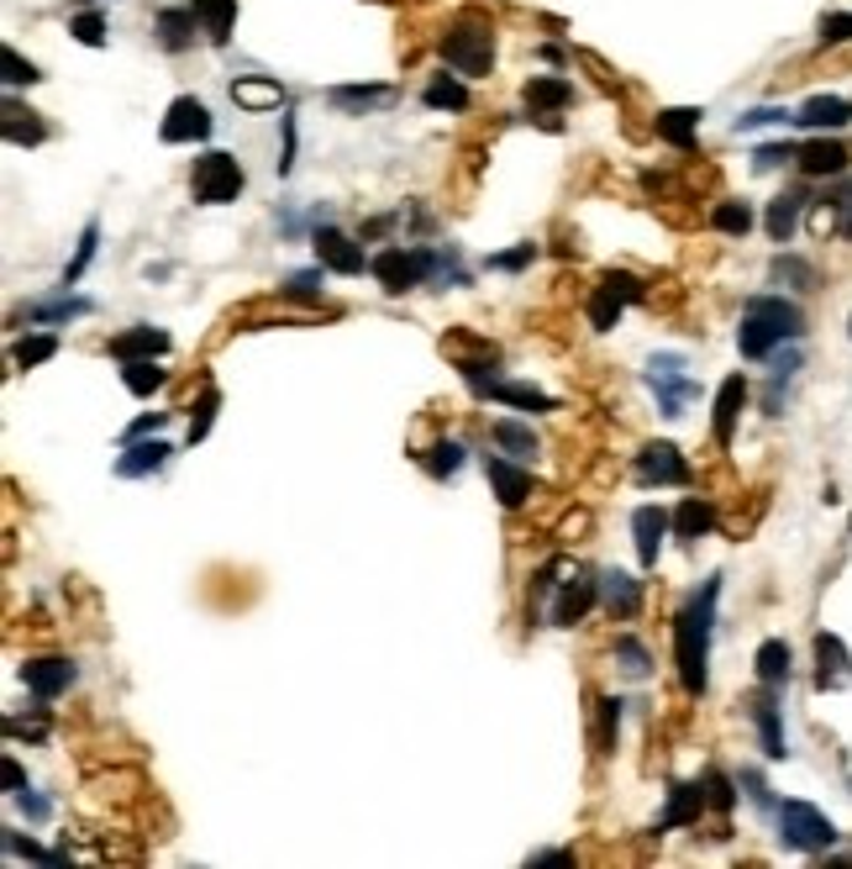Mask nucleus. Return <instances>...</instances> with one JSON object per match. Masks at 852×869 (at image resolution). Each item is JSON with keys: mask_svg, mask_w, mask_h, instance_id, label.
Segmentation results:
<instances>
[{"mask_svg": "<svg viewBox=\"0 0 852 869\" xmlns=\"http://www.w3.org/2000/svg\"><path fill=\"white\" fill-rule=\"evenodd\" d=\"M605 285L621 295V301H647V290H642L637 274H626V269H615V274H605Z\"/></svg>", "mask_w": 852, "mask_h": 869, "instance_id": "obj_56", "label": "nucleus"}, {"mask_svg": "<svg viewBox=\"0 0 852 869\" xmlns=\"http://www.w3.org/2000/svg\"><path fill=\"white\" fill-rule=\"evenodd\" d=\"M774 121H795V111H784V106H757L747 117H736V132H753V127H774Z\"/></svg>", "mask_w": 852, "mask_h": 869, "instance_id": "obj_51", "label": "nucleus"}, {"mask_svg": "<svg viewBox=\"0 0 852 869\" xmlns=\"http://www.w3.org/2000/svg\"><path fill=\"white\" fill-rule=\"evenodd\" d=\"M768 274H774L779 285H795V290H810V280H816V269L805 264V259H789V253H779Z\"/></svg>", "mask_w": 852, "mask_h": 869, "instance_id": "obj_45", "label": "nucleus"}, {"mask_svg": "<svg viewBox=\"0 0 852 869\" xmlns=\"http://www.w3.org/2000/svg\"><path fill=\"white\" fill-rule=\"evenodd\" d=\"M621 306H626V301H621V295H615V290L600 280V285H594V295H590V327H594V333H611L615 322H621Z\"/></svg>", "mask_w": 852, "mask_h": 869, "instance_id": "obj_38", "label": "nucleus"}, {"mask_svg": "<svg viewBox=\"0 0 852 869\" xmlns=\"http://www.w3.org/2000/svg\"><path fill=\"white\" fill-rule=\"evenodd\" d=\"M600 601V579H590V575H574L568 579H558L553 585V611H547V622L553 628H574V622H585L590 617V606Z\"/></svg>", "mask_w": 852, "mask_h": 869, "instance_id": "obj_7", "label": "nucleus"}, {"mask_svg": "<svg viewBox=\"0 0 852 869\" xmlns=\"http://www.w3.org/2000/svg\"><path fill=\"white\" fill-rule=\"evenodd\" d=\"M195 11H179V6H174V11H159V43H164L168 53H185L189 43H195Z\"/></svg>", "mask_w": 852, "mask_h": 869, "instance_id": "obj_30", "label": "nucleus"}, {"mask_svg": "<svg viewBox=\"0 0 852 869\" xmlns=\"http://www.w3.org/2000/svg\"><path fill=\"white\" fill-rule=\"evenodd\" d=\"M710 227L727 232V238H747L753 232V206L747 200H716L710 206Z\"/></svg>", "mask_w": 852, "mask_h": 869, "instance_id": "obj_32", "label": "nucleus"}, {"mask_svg": "<svg viewBox=\"0 0 852 869\" xmlns=\"http://www.w3.org/2000/svg\"><path fill=\"white\" fill-rule=\"evenodd\" d=\"M837 232H842V238L852 242V206H848V211H842V217H837Z\"/></svg>", "mask_w": 852, "mask_h": 869, "instance_id": "obj_62", "label": "nucleus"}, {"mask_svg": "<svg viewBox=\"0 0 852 869\" xmlns=\"http://www.w3.org/2000/svg\"><path fill=\"white\" fill-rule=\"evenodd\" d=\"M568 100H574V85L558 79V74H537V79L526 85V106H532V111H564Z\"/></svg>", "mask_w": 852, "mask_h": 869, "instance_id": "obj_29", "label": "nucleus"}, {"mask_svg": "<svg viewBox=\"0 0 852 869\" xmlns=\"http://www.w3.org/2000/svg\"><path fill=\"white\" fill-rule=\"evenodd\" d=\"M658 138L668 148H679V153H689L695 148V132H700V111L695 106H674V111H658Z\"/></svg>", "mask_w": 852, "mask_h": 869, "instance_id": "obj_25", "label": "nucleus"}, {"mask_svg": "<svg viewBox=\"0 0 852 869\" xmlns=\"http://www.w3.org/2000/svg\"><path fill=\"white\" fill-rule=\"evenodd\" d=\"M716 596H721V579L710 575L700 585V596L674 617V659H679V680H685L689 696H706V659H710V628H716Z\"/></svg>", "mask_w": 852, "mask_h": 869, "instance_id": "obj_1", "label": "nucleus"}, {"mask_svg": "<svg viewBox=\"0 0 852 869\" xmlns=\"http://www.w3.org/2000/svg\"><path fill=\"white\" fill-rule=\"evenodd\" d=\"M95 242H100V227H85V232H79V253H74L69 264H64V290L74 285V280H79V274H85V269H90V259H95Z\"/></svg>", "mask_w": 852, "mask_h": 869, "instance_id": "obj_46", "label": "nucleus"}, {"mask_svg": "<svg viewBox=\"0 0 852 869\" xmlns=\"http://www.w3.org/2000/svg\"><path fill=\"white\" fill-rule=\"evenodd\" d=\"M700 785H706V801L716 806V812H732L736 791H732V780H727V774H721V770H706V780H700Z\"/></svg>", "mask_w": 852, "mask_h": 869, "instance_id": "obj_50", "label": "nucleus"}, {"mask_svg": "<svg viewBox=\"0 0 852 869\" xmlns=\"http://www.w3.org/2000/svg\"><path fill=\"white\" fill-rule=\"evenodd\" d=\"M821 43H852V11H827L821 17Z\"/></svg>", "mask_w": 852, "mask_h": 869, "instance_id": "obj_52", "label": "nucleus"}, {"mask_svg": "<svg viewBox=\"0 0 852 869\" xmlns=\"http://www.w3.org/2000/svg\"><path fill=\"white\" fill-rule=\"evenodd\" d=\"M164 422H168V411H153V416H138V422L127 427V437H148V433H159Z\"/></svg>", "mask_w": 852, "mask_h": 869, "instance_id": "obj_58", "label": "nucleus"}, {"mask_svg": "<svg viewBox=\"0 0 852 869\" xmlns=\"http://www.w3.org/2000/svg\"><path fill=\"white\" fill-rule=\"evenodd\" d=\"M795 164H800L805 180H837V174L848 170V148L837 143V138H816V143H805L795 153Z\"/></svg>", "mask_w": 852, "mask_h": 869, "instance_id": "obj_19", "label": "nucleus"}, {"mask_svg": "<svg viewBox=\"0 0 852 869\" xmlns=\"http://www.w3.org/2000/svg\"><path fill=\"white\" fill-rule=\"evenodd\" d=\"M479 395H490V401H505V406H521V411H553L558 401L543 395L537 385H516V380H484V385H473Z\"/></svg>", "mask_w": 852, "mask_h": 869, "instance_id": "obj_24", "label": "nucleus"}, {"mask_svg": "<svg viewBox=\"0 0 852 869\" xmlns=\"http://www.w3.org/2000/svg\"><path fill=\"white\" fill-rule=\"evenodd\" d=\"M390 100V85H342V90H331V106H342V111H369V106H384Z\"/></svg>", "mask_w": 852, "mask_h": 869, "instance_id": "obj_39", "label": "nucleus"}, {"mask_svg": "<svg viewBox=\"0 0 852 869\" xmlns=\"http://www.w3.org/2000/svg\"><path fill=\"white\" fill-rule=\"evenodd\" d=\"M106 348H111V359H121V363L164 359V354H168V333H159V327H127V333H117Z\"/></svg>", "mask_w": 852, "mask_h": 869, "instance_id": "obj_20", "label": "nucleus"}, {"mask_svg": "<svg viewBox=\"0 0 852 869\" xmlns=\"http://www.w3.org/2000/svg\"><path fill=\"white\" fill-rule=\"evenodd\" d=\"M706 785H674L668 791V806H663L658 817V833H674V827H689V822H700V812H706Z\"/></svg>", "mask_w": 852, "mask_h": 869, "instance_id": "obj_21", "label": "nucleus"}, {"mask_svg": "<svg viewBox=\"0 0 852 869\" xmlns=\"http://www.w3.org/2000/svg\"><path fill=\"white\" fill-rule=\"evenodd\" d=\"M779 838L789 848H800V854H827L837 844V827H831L827 812H816L810 801H784L779 812Z\"/></svg>", "mask_w": 852, "mask_h": 869, "instance_id": "obj_5", "label": "nucleus"}, {"mask_svg": "<svg viewBox=\"0 0 852 869\" xmlns=\"http://www.w3.org/2000/svg\"><path fill=\"white\" fill-rule=\"evenodd\" d=\"M422 100L432 111H469V90H463L458 79H432L422 90Z\"/></svg>", "mask_w": 852, "mask_h": 869, "instance_id": "obj_40", "label": "nucleus"}, {"mask_svg": "<svg viewBox=\"0 0 852 869\" xmlns=\"http://www.w3.org/2000/svg\"><path fill=\"white\" fill-rule=\"evenodd\" d=\"M852 121V100L848 96H810L795 111V127L805 132H837V127H848Z\"/></svg>", "mask_w": 852, "mask_h": 869, "instance_id": "obj_18", "label": "nucleus"}, {"mask_svg": "<svg viewBox=\"0 0 852 869\" xmlns=\"http://www.w3.org/2000/svg\"><path fill=\"white\" fill-rule=\"evenodd\" d=\"M816 685H821V691L852 685V653L837 632H821V638H816Z\"/></svg>", "mask_w": 852, "mask_h": 869, "instance_id": "obj_15", "label": "nucleus"}, {"mask_svg": "<svg viewBox=\"0 0 852 869\" xmlns=\"http://www.w3.org/2000/svg\"><path fill=\"white\" fill-rule=\"evenodd\" d=\"M22 680L37 700H58L74 685V664L69 659H58V653H43V659H26L22 664Z\"/></svg>", "mask_w": 852, "mask_h": 869, "instance_id": "obj_13", "label": "nucleus"}, {"mask_svg": "<svg viewBox=\"0 0 852 869\" xmlns=\"http://www.w3.org/2000/svg\"><path fill=\"white\" fill-rule=\"evenodd\" d=\"M805 206H810V195H805V191H784L779 200L768 206V217H763L768 238H774V242H789V238H795V227H800Z\"/></svg>", "mask_w": 852, "mask_h": 869, "instance_id": "obj_23", "label": "nucleus"}, {"mask_svg": "<svg viewBox=\"0 0 852 869\" xmlns=\"http://www.w3.org/2000/svg\"><path fill=\"white\" fill-rule=\"evenodd\" d=\"M710 528H716V507L700 501V496H685V507L674 511V532L679 537H706Z\"/></svg>", "mask_w": 852, "mask_h": 869, "instance_id": "obj_33", "label": "nucleus"}, {"mask_svg": "<svg viewBox=\"0 0 852 869\" xmlns=\"http://www.w3.org/2000/svg\"><path fill=\"white\" fill-rule=\"evenodd\" d=\"M95 306L90 301H43V306H26L22 322H32V327H64V322H74V316H90Z\"/></svg>", "mask_w": 852, "mask_h": 869, "instance_id": "obj_31", "label": "nucleus"}, {"mask_svg": "<svg viewBox=\"0 0 852 869\" xmlns=\"http://www.w3.org/2000/svg\"><path fill=\"white\" fill-rule=\"evenodd\" d=\"M189 11H195V22H200V32H206L211 43H227V37H232L237 0H189Z\"/></svg>", "mask_w": 852, "mask_h": 869, "instance_id": "obj_27", "label": "nucleus"}, {"mask_svg": "<svg viewBox=\"0 0 852 869\" xmlns=\"http://www.w3.org/2000/svg\"><path fill=\"white\" fill-rule=\"evenodd\" d=\"M0 64H6V85H11V90H17V85H32V79H37V69H32V64H22V53H17V48H6V53H0Z\"/></svg>", "mask_w": 852, "mask_h": 869, "instance_id": "obj_55", "label": "nucleus"}, {"mask_svg": "<svg viewBox=\"0 0 852 869\" xmlns=\"http://www.w3.org/2000/svg\"><path fill=\"white\" fill-rule=\"evenodd\" d=\"M164 369L153 359H132V363H121V385L132 390V395H153V390H164Z\"/></svg>", "mask_w": 852, "mask_h": 869, "instance_id": "obj_36", "label": "nucleus"}, {"mask_svg": "<svg viewBox=\"0 0 852 869\" xmlns=\"http://www.w3.org/2000/svg\"><path fill=\"white\" fill-rule=\"evenodd\" d=\"M69 32L85 48H100V43H106V17H100V11H79V17H69Z\"/></svg>", "mask_w": 852, "mask_h": 869, "instance_id": "obj_47", "label": "nucleus"}, {"mask_svg": "<svg viewBox=\"0 0 852 869\" xmlns=\"http://www.w3.org/2000/svg\"><path fill=\"white\" fill-rule=\"evenodd\" d=\"M0 774H6V791H11V796H17V791H26V774H22V764H17V759H6V764H0Z\"/></svg>", "mask_w": 852, "mask_h": 869, "instance_id": "obj_59", "label": "nucleus"}, {"mask_svg": "<svg viewBox=\"0 0 852 869\" xmlns=\"http://www.w3.org/2000/svg\"><path fill=\"white\" fill-rule=\"evenodd\" d=\"M532 259H537V242H516L511 253H495V259H490V269H505V274H516V269H526Z\"/></svg>", "mask_w": 852, "mask_h": 869, "instance_id": "obj_54", "label": "nucleus"}, {"mask_svg": "<svg viewBox=\"0 0 852 869\" xmlns=\"http://www.w3.org/2000/svg\"><path fill=\"white\" fill-rule=\"evenodd\" d=\"M615 664H621V670H626L632 680H647V675H653V653L642 649L637 638H615Z\"/></svg>", "mask_w": 852, "mask_h": 869, "instance_id": "obj_44", "label": "nucleus"}, {"mask_svg": "<svg viewBox=\"0 0 852 869\" xmlns=\"http://www.w3.org/2000/svg\"><path fill=\"white\" fill-rule=\"evenodd\" d=\"M216 406H221V390H206V395H200V406H195V416H189V443H200V437L211 433Z\"/></svg>", "mask_w": 852, "mask_h": 869, "instance_id": "obj_49", "label": "nucleus"}, {"mask_svg": "<svg viewBox=\"0 0 852 869\" xmlns=\"http://www.w3.org/2000/svg\"><path fill=\"white\" fill-rule=\"evenodd\" d=\"M310 248H316V264H327L331 274H363V269L374 264V259L363 253V242H353L348 232H337L331 221H321V227L310 232Z\"/></svg>", "mask_w": 852, "mask_h": 869, "instance_id": "obj_6", "label": "nucleus"}, {"mask_svg": "<svg viewBox=\"0 0 852 869\" xmlns=\"http://www.w3.org/2000/svg\"><path fill=\"white\" fill-rule=\"evenodd\" d=\"M168 454H174V448H168L164 437H153V443H142V437H132V448H127V454L117 459V475H121V480H142V475L164 469Z\"/></svg>", "mask_w": 852, "mask_h": 869, "instance_id": "obj_22", "label": "nucleus"}, {"mask_svg": "<svg viewBox=\"0 0 852 869\" xmlns=\"http://www.w3.org/2000/svg\"><path fill=\"white\" fill-rule=\"evenodd\" d=\"M647 385L658 390L663 416H685V406L695 401V380L685 374V363L674 359V354H663V359L647 363Z\"/></svg>", "mask_w": 852, "mask_h": 869, "instance_id": "obj_8", "label": "nucleus"}, {"mask_svg": "<svg viewBox=\"0 0 852 869\" xmlns=\"http://www.w3.org/2000/svg\"><path fill=\"white\" fill-rule=\"evenodd\" d=\"M443 354H448L458 369H463V380L469 385H484V380H495V363H500V348L484 338H469V333H448L443 338Z\"/></svg>", "mask_w": 852, "mask_h": 869, "instance_id": "obj_9", "label": "nucleus"}, {"mask_svg": "<svg viewBox=\"0 0 852 869\" xmlns=\"http://www.w3.org/2000/svg\"><path fill=\"white\" fill-rule=\"evenodd\" d=\"M159 138H164V143H200V138H211V111H206V100L179 96V100H174V106L164 111V127H159Z\"/></svg>", "mask_w": 852, "mask_h": 869, "instance_id": "obj_11", "label": "nucleus"}, {"mask_svg": "<svg viewBox=\"0 0 852 869\" xmlns=\"http://www.w3.org/2000/svg\"><path fill=\"white\" fill-rule=\"evenodd\" d=\"M805 333V316L795 301L784 295H753L742 306V327H736V348L742 359H768L779 343H795Z\"/></svg>", "mask_w": 852, "mask_h": 869, "instance_id": "obj_2", "label": "nucleus"}, {"mask_svg": "<svg viewBox=\"0 0 852 869\" xmlns=\"http://www.w3.org/2000/svg\"><path fill=\"white\" fill-rule=\"evenodd\" d=\"M422 464L437 475V480H448V475L463 469V443H432V448L422 454Z\"/></svg>", "mask_w": 852, "mask_h": 869, "instance_id": "obj_43", "label": "nucleus"}, {"mask_svg": "<svg viewBox=\"0 0 852 869\" xmlns=\"http://www.w3.org/2000/svg\"><path fill=\"white\" fill-rule=\"evenodd\" d=\"M742 401H747V380H742V374H732L727 385L716 390V443H721V448L732 443V427H736V411H742Z\"/></svg>", "mask_w": 852, "mask_h": 869, "instance_id": "obj_26", "label": "nucleus"}, {"mask_svg": "<svg viewBox=\"0 0 852 869\" xmlns=\"http://www.w3.org/2000/svg\"><path fill=\"white\" fill-rule=\"evenodd\" d=\"M753 723H757V738H763V753L768 759H784V723H779V700L774 696H757L753 700Z\"/></svg>", "mask_w": 852, "mask_h": 869, "instance_id": "obj_28", "label": "nucleus"}, {"mask_svg": "<svg viewBox=\"0 0 852 869\" xmlns=\"http://www.w3.org/2000/svg\"><path fill=\"white\" fill-rule=\"evenodd\" d=\"M674 528V517L663 507H637L632 511V532H637V558L642 569H658V554H663V532Z\"/></svg>", "mask_w": 852, "mask_h": 869, "instance_id": "obj_17", "label": "nucleus"}, {"mask_svg": "<svg viewBox=\"0 0 852 869\" xmlns=\"http://www.w3.org/2000/svg\"><path fill=\"white\" fill-rule=\"evenodd\" d=\"M600 606H605V611H611L615 622H632V617H637L642 611V579L637 575H626V569H600Z\"/></svg>", "mask_w": 852, "mask_h": 869, "instance_id": "obj_12", "label": "nucleus"}, {"mask_svg": "<svg viewBox=\"0 0 852 869\" xmlns=\"http://www.w3.org/2000/svg\"><path fill=\"white\" fill-rule=\"evenodd\" d=\"M495 443L511 454V459H537V433L532 427H521V422H495Z\"/></svg>", "mask_w": 852, "mask_h": 869, "instance_id": "obj_37", "label": "nucleus"}, {"mask_svg": "<svg viewBox=\"0 0 852 869\" xmlns=\"http://www.w3.org/2000/svg\"><path fill=\"white\" fill-rule=\"evenodd\" d=\"M53 354H58V338H53V333H37V338H17V348H11V359H17V369L47 363Z\"/></svg>", "mask_w": 852, "mask_h": 869, "instance_id": "obj_42", "label": "nucleus"}, {"mask_svg": "<svg viewBox=\"0 0 852 869\" xmlns=\"http://www.w3.org/2000/svg\"><path fill=\"white\" fill-rule=\"evenodd\" d=\"M742 785H747V796H753L757 806H763V812H779V806H774V796H768V785H763V774H757V770H742Z\"/></svg>", "mask_w": 852, "mask_h": 869, "instance_id": "obj_57", "label": "nucleus"}, {"mask_svg": "<svg viewBox=\"0 0 852 869\" xmlns=\"http://www.w3.org/2000/svg\"><path fill=\"white\" fill-rule=\"evenodd\" d=\"M17 801H22V812H26V817H37V822H43L47 812H53V806H47L43 796H32V791H17Z\"/></svg>", "mask_w": 852, "mask_h": 869, "instance_id": "obj_60", "label": "nucleus"}, {"mask_svg": "<svg viewBox=\"0 0 852 869\" xmlns=\"http://www.w3.org/2000/svg\"><path fill=\"white\" fill-rule=\"evenodd\" d=\"M757 680H763L768 691H779L784 680H789V643L768 638V643L757 649Z\"/></svg>", "mask_w": 852, "mask_h": 869, "instance_id": "obj_34", "label": "nucleus"}, {"mask_svg": "<svg viewBox=\"0 0 852 869\" xmlns=\"http://www.w3.org/2000/svg\"><path fill=\"white\" fill-rule=\"evenodd\" d=\"M484 475H490V485H495V496H500V507H526V496L537 490L532 485V475L521 469L516 459H500V454H484Z\"/></svg>", "mask_w": 852, "mask_h": 869, "instance_id": "obj_16", "label": "nucleus"}, {"mask_svg": "<svg viewBox=\"0 0 852 869\" xmlns=\"http://www.w3.org/2000/svg\"><path fill=\"white\" fill-rule=\"evenodd\" d=\"M637 480L642 485H689V464L674 443H647L637 454Z\"/></svg>", "mask_w": 852, "mask_h": 869, "instance_id": "obj_14", "label": "nucleus"}, {"mask_svg": "<svg viewBox=\"0 0 852 869\" xmlns=\"http://www.w3.org/2000/svg\"><path fill=\"white\" fill-rule=\"evenodd\" d=\"M369 269H374V280L390 290V295H405L411 285H426L422 253H416V248H379Z\"/></svg>", "mask_w": 852, "mask_h": 869, "instance_id": "obj_10", "label": "nucleus"}, {"mask_svg": "<svg viewBox=\"0 0 852 869\" xmlns=\"http://www.w3.org/2000/svg\"><path fill=\"white\" fill-rule=\"evenodd\" d=\"M321 274H327V264L306 269V274H290V280L280 285V295H295V301H316V295H321Z\"/></svg>", "mask_w": 852, "mask_h": 869, "instance_id": "obj_48", "label": "nucleus"}, {"mask_svg": "<svg viewBox=\"0 0 852 869\" xmlns=\"http://www.w3.org/2000/svg\"><path fill=\"white\" fill-rule=\"evenodd\" d=\"M795 153H800V148H789V143H763L753 153V170H779V164H789V159H795Z\"/></svg>", "mask_w": 852, "mask_h": 869, "instance_id": "obj_53", "label": "nucleus"}, {"mask_svg": "<svg viewBox=\"0 0 852 869\" xmlns=\"http://www.w3.org/2000/svg\"><path fill=\"white\" fill-rule=\"evenodd\" d=\"M6 143H17V148H32V143H43V121L32 117V111H22L17 100H6Z\"/></svg>", "mask_w": 852, "mask_h": 869, "instance_id": "obj_35", "label": "nucleus"}, {"mask_svg": "<svg viewBox=\"0 0 852 869\" xmlns=\"http://www.w3.org/2000/svg\"><path fill=\"white\" fill-rule=\"evenodd\" d=\"M443 58H448V69L463 74V79L490 74V64H495V32H490V22H484L479 11H463V17L452 22V32L443 37Z\"/></svg>", "mask_w": 852, "mask_h": 869, "instance_id": "obj_3", "label": "nucleus"}, {"mask_svg": "<svg viewBox=\"0 0 852 869\" xmlns=\"http://www.w3.org/2000/svg\"><path fill=\"white\" fill-rule=\"evenodd\" d=\"M532 865H574V854H532Z\"/></svg>", "mask_w": 852, "mask_h": 869, "instance_id": "obj_61", "label": "nucleus"}, {"mask_svg": "<svg viewBox=\"0 0 852 869\" xmlns=\"http://www.w3.org/2000/svg\"><path fill=\"white\" fill-rule=\"evenodd\" d=\"M189 195L195 206H227L242 195V164L232 153H200L195 170H189Z\"/></svg>", "mask_w": 852, "mask_h": 869, "instance_id": "obj_4", "label": "nucleus"}, {"mask_svg": "<svg viewBox=\"0 0 852 869\" xmlns=\"http://www.w3.org/2000/svg\"><path fill=\"white\" fill-rule=\"evenodd\" d=\"M232 100L248 106V111H263V106H280V85H269V79H232Z\"/></svg>", "mask_w": 852, "mask_h": 869, "instance_id": "obj_41", "label": "nucleus"}]
</instances>
